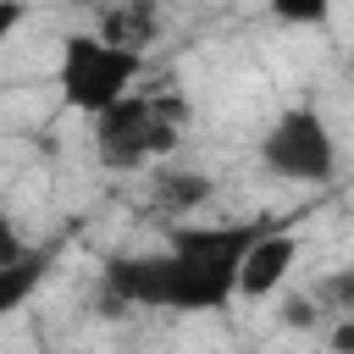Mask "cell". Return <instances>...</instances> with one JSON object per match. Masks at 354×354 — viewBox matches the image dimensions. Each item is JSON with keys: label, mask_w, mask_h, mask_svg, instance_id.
I'll list each match as a JSON object with an SVG mask.
<instances>
[{"label": "cell", "mask_w": 354, "mask_h": 354, "mask_svg": "<svg viewBox=\"0 0 354 354\" xmlns=\"http://www.w3.org/2000/svg\"><path fill=\"white\" fill-rule=\"evenodd\" d=\"M271 221H171L160 249V310L210 315L238 299L249 243Z\"/></svg>", "instance_id": "6da1fadb"}, {"label": "cell", "mask_w": 354, "mask_h": 354, "mask_svg": "<svg viewBox=\"0 0 354 354\" xmlns=\"http://www.w3.org/2000/svg\"><path fill=\"white\" fill-rule=\"evenodd\" d=\"M188 127V100L177 88L138 83L127 100H116L105 116H94V155L111 171H144L177 149Z\"/></svg>", "instance_id": "7a4b0ae2"}, {"label": "cell", "mask_w": 354, "mask_h": 354, "mask_svg": "<svg viewBox=\"0 0 354 354\" xmlns=\"http://www.w3.org/2000/svg\"><path fill=\"white\" fill-rule=\"evenodd\" d=\"M144 83V55L105 44L100 33H66L61 39V61H55V88L61 105L77 116H105L116 100H127Z\"/></svg>", "instance_id": "3957f363"}, {"label": "cell", "mask_w": 354, "mask_h": 354, "mask_svg": "<svg viewBox=\"0 0 354 354\" xmlns=\"http://www.w3.org/2000/svg\"><path fill=\"white\" fill-rule=\"evenodd\" d=\"M260 166L282 183H332L337 171V138L315 105H288L260 133Z\"/></svg>", "instance_id": "277c9868"}, {"label": "cell", "mask_w": 354, "mask_h": 354, "mask_svg": "<svg viewBox=\"0 0 354 354\" xmlns=\"http://www.w3.org/2000/svg\"><path fill=\"white\" fill-rule=\"evenodd\" d=\"M293 260H299V232L293 227H266L249 254H243V271H238V299H271L288 277H293Z\"/></svg>", "instance_id": "5b68a950"}, {"label": "cell", "mask_w": 354, "mask_h": 354, "mask_svg": "<svg viewBox=\"0 0 354 354\" xmlns=\"http://www.w3.org/2000/svg\"><path fill=\"white\" fill-rule=\"evenodd\" d=\"M88 33H100V39H105V44H116V50L144 55V50L155 44V33H160V11H155V6H144V0L105 6V11L94 17V28H88Z\"/></svg>", "instance_id": "8992f818"}, {"label": "cell", "mask_w": 354, "mask_h": 354, "mask_svg": "<svg viewBox=\"0 0 354 354\" xmlns=\"http://www.w3.org/2000/svg\"><path fill=\"white\" fill-rule=\"evenodd\" d=\"M50 277V249H22L17 260H0V321H11Z\"/></svg>", "instance_id": "52a82bcc"}, {"label": "cell", "mask_w": 354, "mask_h": 354, "mask_svg": "<svg viewBox=\"0 0 354 354\" xmlns=\"http://www.w3.org/2000/svg\"><path fill=\"white\" fill-rule=\"evenodd\" d=\"M155 199L171 221H188L205 199H210V177L205 171H160L155 177Z\"/></svg>", "instance_id": "ba28073f"}, {"label": "cell", "mask_w": 354, "mask_h": 354, "mask_svg": "<svg viewBox=\"0 0 354 354\" xmlns=\"http://www.w3.org/2000/svg\"><path fill=\"white\" fill-rule=\"evenodd\" d=\"M22 249H28V243L17 238V221H11V210L0 205V260H17Z\"/></svg>", "instance_id": "9c48e42d"}, {"label": "cell", "mask_w": 354, "mask_h": 354, "mask_svg": "<svg viewBox=\"0 0 354 354\" xmlns=\"http://www.w3.org/2000/svg\"><path fill=\"white\" fill-rule=\"evenodd\" d=\"M22 22H28V6H17V0H0V44H6V39H11Z\"/></svg>", "instance_id": "30bf717a"}, {"label": "cell", "mask_w": 354, "mask_h": 354, "mask_svg": "<svg viewBox=\"0 0 354 354\" xmlns=\"http://www.w3.org/2000/svg\"><path fill=\"white\" fill-rule=\"evenodd\" d=\"M44 354H61V348H44Z\"/></svg>", "instance_id": "8fae6325"}]
</instances>
